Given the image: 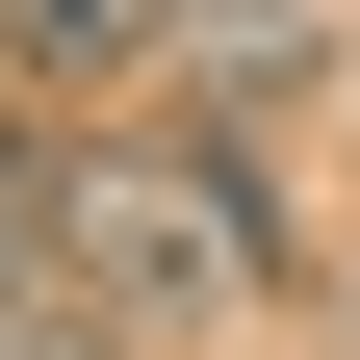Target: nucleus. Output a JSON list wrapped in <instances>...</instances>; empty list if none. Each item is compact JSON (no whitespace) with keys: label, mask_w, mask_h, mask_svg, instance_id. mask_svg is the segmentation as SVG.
<instances>
[{"label":"nucleus","mask_w":360,"mask_h":360,"mask_svg":"<svg viewBox=\"0 0 360 360\" xmlns=\"http://www.w3.org/2000/svg\"><path fill=\"white\" fill-rule=\"evenodd\" d=\"M0 360H129V335H103V309L52 283V309H0Z\"/></svg>","instance_id":"nucleus-4"},{"label":"nucleus","mask_w":360,"mask_h":360,"mask_svg":"<svg viewBox=\"0 0 360 360\" xmlns=\"http://www.w3.org/2000/svg\"><path fill=\"white\" fill-rule=\"evenodd\" d=\"M0 77H26V103H103V77H180V0H0Z\"/></svg>","instance_id":"nucleus-2"},{"label":"nucleus","mask_w":360,"mask_h":360,"mask_svg":"<svg viewBox=\"0 0 360 360\" xmlns=\"http://www.w3.org/2000/svg\"><path fill=\"white\" fill-rule=\"evenodd\" d=\"M52 283L103 309V335H155V309H283V180H257V129H77L52 155Z\"/></svg>","instance_id":"nucleus-1"},{"label":"nucleus","mask_w":360,"mask_h":360,"mask_svg":"<svg viewBox=\"0 0 360 360\" xmlns=\"http://www.w3.org/2000/svg\"><path fill=\"white\" fill-rule=\"evenodd\" d=\"M52 155L77 129H0V309H52Z\"/></svg>","instance_id":"nucleus-3"}]
</instances>
